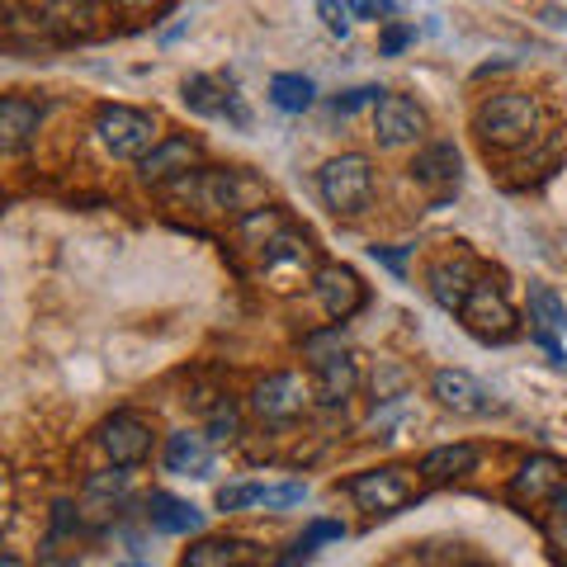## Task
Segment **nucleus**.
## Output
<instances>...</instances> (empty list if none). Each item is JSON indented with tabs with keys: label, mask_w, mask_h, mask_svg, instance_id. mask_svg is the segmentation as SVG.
<instances>
[{
	"label": "nucleus",
	"mask_w": 567,
	"mask_h": 567,
	"mask_svg": "<svg viewBox=\"0 0 567 567\" xmlns=\"http://www.w3.org/2000/svg\"><path fill=\"white\" fill-rule=\"evenodd\" d=\"M181 189H189L204 213H237V218H246V213L265 208V181L246 171H199L185 175Z\"/></svg>",
	"instance_id": "obj_1"
},
{
	"label": "nucleus",
	"mask_w": 567,
	"mask_h": 567,
	"mask_svg": "<svg viewBox=\"0 0 567 567\" xmlns=\"http://www.w3.org/2000/svg\"><path fill=\"white\" fill-rule=\"evenodd\" d=\"M473 128L483 142H492V147H520V142H529L539 128V104L520 91L487 95L483 110L473 114Z\"/></svg>",
	"instance_id": "obj_2"
},
{
	"label": "nucleus",
	"mask_w": 567,
	"mask_h": 567,
	"mask_svg": "<svg viewBox=\"0 0 567 567\" xmlns=\"http://www.w3.org/2000/svg\"><path fill=\"white\" fill-rule=\"evenodd\" d=\"M317 189H322V204L331 213H364L369 199H374V166H369V156L360 152H346V156H331L317 175Z\"/></svg>",
	"instance_id": "obj_3"
},
{
	"label": "nucleus",
	"mask_w": 567,
	"mask_h": 567,
	"mask_svg": "<svg viewBox=\"0 0 567 567\" xmlns=\"http://www.w3.org/2000/svg\"><path fill=\"white\" fill-rule=\"evenodd\" d=\"M95 137L118 162H142L156 147V118L142 110H128V104H104L95 114Z\"/></svg>",
	"instance_id": "obj_4"
},
{
	"label": "nucleus",
	"mask_w": 567,
	"mask_h": 567,
	"mask_svg": "<svg viewBox=\"0 0 567 567\" xmlns=\"http://www.w3.org/2000/svg\"><path fill=\"white\" fill-rule=\"evenodd\" d=\"M458 317H464V327L477 341H511V336H516V308L506 303L502 289H492L483 279H477V289L468 293V303Z\"/></svg>",
	"instance_id": "obj_5"
},
{
	"label": "nucleus",
	"mask_w": 567,
	"mask_h": 567,
	"mask_svg": "<svg viewBox=\"0 0 567 567\" xmlns=\"http://www.w3.org/2000/svg\"><path fill=\"white\" fill-rule=\"evenodd\" d=\"M350 496L364 511H374V516H393V511H402L416 496V483L406 468H374V473L350 477Z\"/></svg>",
	"instance_id": "obj_6"
},
{
	"label": "nucleus",
	"mask_w": 567,
	"mask_h": 567,
	"mask_svg": "<svg viewBox=\"0 0 567 567\" xmlns=\"http://www.w3.org/2000/svg\"><path fill=\"white\" fill-rule=\"evenodd\" d=\"M194 166H199V142L194 137H162L137 162V175L147 185H181L185 175H194Z\"/></svg>",
	"instance_id": "obj_7"
},
{
	"label": "nucleus",
	"mask_w": 567,
	"mask_h": 567,
	"mask_svg": "<svg viewBox=\"0 0 567 567\" xmlns=\"http://www.w3.org/2000/svg\"><path fill=\"white\" fill-rule=\"evenodd\" d=\"M100 445L118 468H137L142 458L152 454V425L142 416H133V412H114L100 425Z\"/></svg>",
	"instance_id": "obj_8"
},
{
	"label": "nucleus",
	"mask_w": 567,
	"mask_h": 567,
	"mask_svg": "<svg viewBox=\"0 0 567 567\" xmlns=\"http://www.w3.org/2000/svg\"><path fill=\"white\" fill-rule=\"evenodd\" d=\"M312 289H317V303H322V312L331 322H346V317H354L364 308V284L354 270H346V265H322V270L312 275Z\"/></svg>",
	"instance_id": "obj_9"
},
{
	"label": "nucleus",
	"mask_w": 567,
	"mask_h": 567,
	"mask_svg": "<svg viewBox=\"0 0 567 567\" xmlns=\"http://www.w3.org/2000/svg\"><path fill=\"white\" fill-rule=\"evenodd\" d=\"M425 133V114L416 100L406 95H383L374 104V137L383 147H406V142H416Z\"/></svg>",
	"instance_id": "obj_10"
},
{
	"label": "nucleus",
	"mask_w": 567,
	"mask_h": 567,
	"mask_svg": "<svg viewBox=\"0 0 567 567\" xmlns=\"http://www.w3.org/2000/svg\"><path fill=\"white\" fill-rule=\"evenodd\" d=\"M563 483H567V464H558L554 454H535V458H525L516 477H511V502H520V506L554 502Z\"/></svg>",
	"instance_id": "obj_11"
},
{
	"label": "nucleus",
	"mask_w": 567,
	"mask_h": 567,
	"mask_svg": "<svg viewBox=\"0 0 567 567\" xmlns=\"http://www.w3.org/2000/svg\"><path fill=\"white\" fill-rule=\"evenodd\" d=\"M425 284H431V298L445 312H464L468 293L477 289V265H473V256H450V260L431 265Z\"/></svg>",
	"instance_id": "obj_12"
},
{
	"label": "nucleus",
	"mask_w": 567,
	"mask_h": 567,
	"mask_svg": "<svg viewBox=\"0 0 567 567\" xmlns=\"http://www.w3.org/2000/svg\"><path fill=\"white\" fill-rule=\"evenodd\" d=\"M33 14L43 20V29L62 33V39H91L104 20V6L100 0H39Z\"/></svg>",
	"instance_id": "obj_13"
},
{
	"label": "nucleus",
	"mask_w": 567,
	"mask_h": 567,
	"mask_svg": "<svg viewBox=\"0 0 567 567\" xmlns=\"http://www.w3.org/2000/svg\"><path fill=\"white\" fill-rule=\"evenodd\" d=\"M251 406H256V416H265V421H293L308 406V388H303L298 374H270L265 383H256Z\"/></svg>",
	"instance_id": "obj_14"
},
{
	"label": "nucleus",
	"mask_w": 567,
	"mask_h": 567,
	"mask_svg": "<svg viewBox=\"0 0 567 567\" xmlns=\"http://www.w3.org/2000/svg\"><path fill=\"white\" fill-rule=\"evenodd\" d=\"M431 393L440 398V406H450V412H458V416H477V412L492 406L487 388L477 383L468 369H440V374L431 379Z\"/></svg>",
	"instance_id": "obj_15"
},
{
	"label": "nucleus",
	"mask_w": 567,
	"mask_h": 567,
	"mask_svg": "<svg viewBox=\"0 0 567 567\" xmlns=\"http://www.w3.org/2000/svg\"><path fill=\"white\" fill-rule=\"evenodd\" d=\"M260 563H265V548H260V544L227 535V539H204V544H194L181 567H260Z\"/></svg>",
	"instance_id": "obj_16"
},
{
	"label": "nucleus",
	"mask_w": 567,
	"mask_h": 567,
	"mask_svg": "<svg viewBox=\"0 0 567 567\" xmlns=\"http://www.w3.org/2000/svg\"><path fill=\"white\" fill-rule=\"evenodd\" d=\"M529 322L539 327V341L548 346V354L563 360V350H558L554 336L567 331V308H563V298L548 289V284H529Z\"/></svg>",
	"instance_id": "obj_17"
},
{
	"label": "nucleus",
	"mask_w": 567,
	"mask_h": 567,
	"mask_svg": "<svg viewBox=\"0 0 567 567\" xmlns=\"http://www.w3.org/2000/svg\"><path fill=\"white\" fill-rule=\"evenodd\" d=\"M477 468V450L473 445H440L421 458V483H431V487H445L454 483V477H468Z\"/></svg>",
	"instance_id": "obj_18"
},
{
	"label": "nucleus",
	"mask_w": 567,
	"mask_h": 567,
	"mask_svg": "<svg viewBox=\"0 0 567 567\" xmlns=\"http://www.w3.org/2000/svg\"><path fill=\"white\" fill-rule=\"evenodd\" d=\"M162 464H166V473H175V477H204V473H208V464H213V454H208V435H194V431L171 435V440H166Z\"/></svg>",
	"instance_id": "obj_19"
},
{
	"label": "nucleus",
	"mask_w": 567,
	"mask_h": 567,
	"mask_svg": "<svg viewBox=\"0 0 567 567\" xmlns=\"http://www.w3.org/2000/svg\"><path fill=\"white\" fill-rule=\"evenodd\" d=\"M39 118H43V110L33 100H24V95L0 100V142H6V152H20L24 142L39 133Z\"/></svg>",
	"instance_id": "obj_20"
},
{
	"label": "nucleus",
	"mask_w": 567,
	"mask_h": 567,
	"mask_svg": "<svg viewBox=\"0 0 567 567\" xmlns=\"http://www.w3.org/2000/svg\"><path fill=\"white\" fill-rule=\"evenodd\" d=\"M147 516L162 535H194V529H204V511L181 502V496H166V492H152Z\"/></svg>",
	"instance_id": "obj_21"
},
{
	"label": "nucleus",
	"mask_w": 567,
	"mask_h": 567,
	"mask_svg": "<svg viewBox=\"0 0 567 567\" xmlns=\"http://www.w3.org/2000/svg\"><path fill=\"white\" fill-rule=\"evenodd\" d=\"M412 175L421 185H431V189H445L458 181V152H454V142H431V147H421L416 152V162H412Z\"/></svg>",
	"instance_id": "obj_22"
},
{
	"label": "nucleus",
	"mask_w": 567,
	"mask_h": 567,
	"mask_svg": "<svg viewBox=\"0 0 567 567\" xmlns=\"http://www.w3.org/2000/svg\"><path fill=\"white\" fill-rule=\"evenodd\" d=\"M354 383H360V369H354L350 354H336V360H327L322 369H317V402L322 406H341Z\"/></svg>",
	"instance_id": "obj_23"
},
{
	"label": "nucleus",
	"mask_w": 567,
	"mask_h": 567,
	"mask_svg": "<svg viewBox=\"0 0 567 567\" xmlns=\"http://www.w3.org/2000/svg\"><path fill=\"white\" fill-rule=\"evenodd\" d=\"M185 104H189L194 114H204V118H218V114L241 118V110H233V100L223 95V85L213 81V76H189L185 81Z\"/></svg>",
	"instance_id": "obj_24"
},
{
	"label": "nucleus",
	"mask_w": 567,
	"mask_h": 567,
	"mask_svg": "<svg viewBox=\"0 0 567 567\" xmlns=\"http://www.w3.org/2000/svg\"><path fill=\"white\" fill-rule=\"evenodd\" d=\"M270 100H275V110H284V114H303V110H312L317 85L308 76H298V71H279V76L270 81Z\"/></svg>",
	"instance_id": "obj_25"
},
{
	"label": "nucleus",
	"mask_w": 567,
	"mask_h": 567,
	"mask_svg": "<svg viewBox=\"0 0 567 567\" xmlns=\"http://www.w3.org/2000/svg\"><path fill=\"white\" fill-rule=\"evenodd\" d=\"M284 227H289V223H284V213L256 208V213H246V218H241V241H251V246H260V251H265V246H270Z\"/></svg>",
	"instance_id": "obj_26"
},
{
	"label": "nucleus",
	"mask_w": 567,
	"mask_h": 567,
	"mask_svg": "<svg viewBox=\"0 0 567 567\" xmlns=\"http://www.w3.org/2000/svg\"><path fill=\"white\" fill-rule=\"evenodd\" d=\"M284 265H308V241L303 237H293L289 227L265 246V270H284Z\"/></svg>",
	"instance_id": "obj_27"
},
{
	"label": "nucleus",
	"mask_w": 567,
	"mask_h": 567,
	"mask_svg": "<svg viewBox=\"0 0 567 567\" xmlns=\"http://www.w3.org/2000/svg\"><path fill=\"white\" fill-rule=\"evenodd\" d=\"M303 354L312 360V369H322L327 360H336V354H341V322L327 327V331H317V336H308V341H303Z\"/></svg>",
	"instance_id": "obj_28"
},
{
	"label": "nucleus",
	"mask_w": 567,
	"mask_h": 567,
	"mask_svg": "<svg viewBox=\"0 0 567 567\" xmlns=\"http://www.w3.org/2000/svg\"><path fill=\"white\" fill-rule=\"evenodd\" d=\"M544 535H548V544H554L558 554H567V483L554 496V516L544 520Z\"/></svg>",
	"instance_id": "obj_29"
},
{
	"label": "nucleus",
	"mask_w": 567,
	"mask_h": 567,
	"mask_svg": "<svg viewBox=\"0 0 567 567\" xmlns=\"http://www.w3.org/2000/svg\"><path fill=\"white\" fill-rule=\"evenodd\" d=\"M237 435V406L233 402H218L208 416V440H233Z\"/></svg>",
	"instance_id": "obj_30"
},
{
	"label": "nucleus",
	"mask_w": 567,
	"mask_h": 567,
	"mask_svg": "<svg viewBox=\"0 0 567 567\" xmlns=\"http://www.w3.org/2000/svg\"><path fill=\"white\" fill-rule=\"evenodd\" d=\"M317 14L327 20V29L336 33V39H346L350 33V6L346 0H317Z\"/></svg>",
	"instance_id": "obj_31"
},
{
	"label": "nucleus",
	"mask_w": 567,
	"mask_h": 567,
	"mask_svg": "<svg viewBox=\"0 0 567 567\" xmlns=\"http://www.w3.org/2000/svg\"><path fill=\"white\" fill-rule=\"evenodd\" d=\"M379 100H383V91H374V85H360V91L336 95L331 110H336V114H354V110H364V104H379Z\"/></svg>",
	"instance_id": "obj_32"
},
{
	"label": "nucleus",
	"mask_w": 567,
	"mask_h": 567,
	"mask_svg": "<svg viewBox=\"0 0 567 567\" xmlns=\"http://www.w3.org/2000/svg\"><path fill=\"white\" fill-rule=\"evenodd\" d=\"M241 506H256V487L251 483H233L218 492V511H241Z\"/></svg>",
	"instance_id": "obj_33"
},
{
	"label": "nucleus",
	"mask_w": 567,
	"mask_h": 567,
	"mask_svg": "<svg viewBox=\"0 0 567 567\" xmlns=\"http://www.w3.org/2000/svg\"><path fill=\"white\" fill-rule=\"evenodd\" d=\"M350 10L354 14H369V20H379V14H393L398 6H393V0H350Z\"/></svg>",
	"instance_id": "obj_34"
},
{
	"label": "nucleus",
	"mask_w": 567,
	"mask_h": 567,
	"mask_svg": "<svg viewBox=\"0 0 567 567\" xmlns=\"http://www.w3.org/2000/svg\"><path fill=\"white\" fill-rule=\"evenodd\" d=\"M341 535H346V525H341V520H317V525L308 529V539H312V544H327V539H341Z\"/></svg>",
	"instance_id": "obj_35"
},
{
	"label": "nucleus",
	"mask_w": 567,
	"mask_h": 567,
	"mask_svg": "<svg viewBox=\"0 0 567 567\" xmlns=\"http://www.w3.org/2000/svg\"><path fill=\"white\" fill-rule=\"evenodd\" d=\"M406 43H412V29H402V24H393V29L383 33V52H388V58H393V52H402Z\"/></svg>",
	"instance_id": "obj_36"
},
{
	"label": "nucleus",
	"mask_w": 567,
	"mask_h": 567,
	"mask_svg": "<svg viewBox=\"0 0 567 567\" xmlns=\"http://www.w3.org/2000/svg\"><path fill=\"white\" fill-rule=\"evenodd\" d=\"M312 554H317V544H312V539L303 535V539H298V544H293V554H289V558H284L279 567H303V563H308Z\"/></svg>",
	"instance_id": "obj_37"
},
{
	"label": "nucleus",
	"mask_w": 567,
	"mask_h": 567,
	"mask_svg": "<svg viewBox=\"0 0 567 567\" xmlns=\"http://www.w3.org/2000/svg\"><path fill=\"white\" fill-rule=\"evenodd\" d=\"M374 256H379L383 265H393V270H402V251H388V246H374Z\"/></svg>",
	"instance_id": "obj_38"
},
{
	"label": "nucleus",
	"mask_w": 567,
	"mask_h": 567,
	"mask_svg": "<svg viewBox=\"0 0 567 567\" xmlns=\"http://www.w3.org/2000/svg\"><path fill=\"white\" fill-rule=\"evenodd\" d=\"M118 6H128V10H147L152 0H118Z\"/></svg>",
	"instance_id": "obj_39"
},
{
	"label": "nucleus",
	"mask_w": 567,
	"mask_h": 567,
	"mask_svg": "<svg viewBox=\"0 0 567 567\" xmlns=\"http://www.w3.org/2000/svg\"><path fill=\"white\" fill-rule=\"evenodd\" d=\"M6 567H20V558H14V554H6Z\"/></svg>",
	"instance_id": "obj_40"
},
{
	"label": "nucleus",
	"mask_w": 567,
	"mask_h": 567,
	"mask_svg": "<svg viewBox=\"0 0 567 567\" xmlns=\"http://www.w3.org/2000/svg\"><path fill=\"white\" fill-rule=\"evenodd\" d=\"M133 567H142V563H133Z\"/></svg>",
	"instance_id": "obj_41"
}]
</instances>
